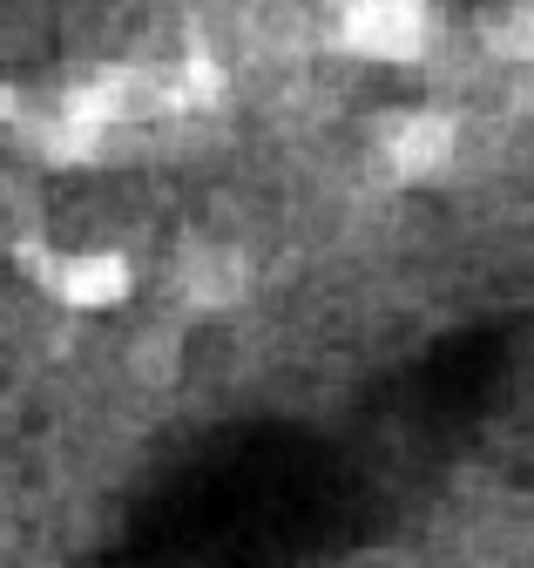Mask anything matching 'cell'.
<instances>
[{"label":"cell","instance_id":"1","mask_svg":"<svg viewBox=\"0 0 534 568\" xmlns=\"http://www.w3.org/2000/svg\"><path fill=\"white\" fill-rule=\"evenodd\" d=\"M346 34L366 54H413L427 34V14H420V0H359Z\"/></svg>","mask_w":534,"mask_h":568},{"label":"cell","instance_id":"2","mask_svg":"<svg viewBox=\"0 0 534 568\" xmlns=\"http://www.w3.org/2000/svg\"><path fill=\"white\" fill-rule=\"evenodd\" d=\"M61 292H69V298H115L122 292V271L109 257H82V271L61 277Z\"/></svg>","mask_w":534,"mask_h":568}]
</instances>
